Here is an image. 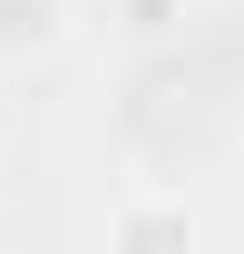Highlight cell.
<instances>
[{
    "label": "cell",
    "instance_id": "cell-1",
    "mask_svg": "<svg viewBox=\"0 0 244 254\" xmlns=\"http://www.w3.org/2000/svg\"><path fill=\"white\" fill-rule=\"evenodd\" d=\"M68 30V0H0V68H30L49 59Z\"/></svg>",
    "mask_w": 244,
    "mask_h": 254
},
{
    "label": "cell",
    "instance_id": "cell-2",
    "mask_svg": "<svg viewBox=\"0 0 244 254\" xmlns=\"http://www.w3.org/2000/svg\"><path fill=\"white\" fill-rule=\"evenodd\" d=\"M176 20H185V0H108V30H118V39H137V49L176 39Z\"/></svg>",
    "mask_w": 244,
    "mask_h": 254
},
{
    "label": "cell",
    "instance_id": "cell-3",
    "mask_svg": "<svg viewBox=\"0 0 244 254\" xmlns=\"http://www.w3.org/2000/svg\"><path fill=\"white\" fill-rule=\"evenodd\" d=\"M108 235H118V245H185L195 225H185V205H127Z\"/></svg>",
    "mask_w": 244,
    "mask_h": 254
}]
</instances>
